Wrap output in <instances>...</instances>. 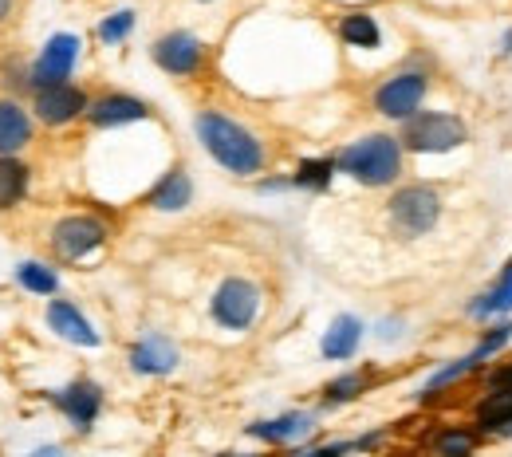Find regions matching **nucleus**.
Here are the masks:
<instances>
[{
    "instance_id": "30",
    "label": "nucleus",
    "mask_w": 512,
    "mask_h": 457,
    "mask_svg": "<svg viewBox=\"0 0 512 457\" xmlns=\"http://www.w3.org/2000/svg\"><path fill=\"white\" fill-rule=\"evenodd\" d=\"M497 387H512V367H501L489 375V391H497Z\"/></svg>"
},
{
    "instance_id": "31",
    "label": "nucleus",
    "mask_w": 512,
    "mask_h": 457,
    "mask_svg": "<svg viewBox=\"0 0 512 457\" xmlns=\"http://www.w3.org/2000/svg\"><path fill=\"white\" fill-rule=\"evenodd\" d=\"M12 12H16V0H0V24L12 20Z\"/></svg>"
},
{
    "instance_id": "28",
    "label": "nucleus",
    "mask_w": 512,
    "mask_h": 457,
    "mask_svg": "<svg viewBox=\"0 0 512 457\" xmlns=\"http://www.w3.org/2000/svg\"><path fill=\"white\" fill-rule=\"evenodd\" d=\"M434 450H438V454H449V457L473 454V450H477V430H461V426H453V430H446V434L434 438Z\"/></svg>"
},
{
    "instance_id": "32",
    "label": "nucleus",
    "mask_w": 512,
    "mask_h": 457,
    "mask_svg": "<svg viewBox=\"0 0 512 457\" xmlns=\"http://www.w3.org/2000/svg\"><path fill=\"white\" fill-rule=\"evenodd\" d=\"M501 52H505V56H512V28L501 36Z\"/></svg>"
},
{
    "instance_id": "33",
    "label": "nucleus",
    "mask_w": 512,
    "mask_h": 457,
    "mask_svg": "<svg viewBox=\"0 0 512 457\" xmlns=\"http://www.w3.org/2000/svg\"><path fill=\"white\" fill-rule=\"evenodd\" d=\"M201 4H209V0H201Z\"/></svg>"
},
{
    "instance_id": "9",
    "label": "nucleus",
    "mask_w": 512,
    "mask_h": 457,
    "mask_svg": "<svg viewBox=\"0 0 512 457\" xmlns=\"http://www.w3.org/2000/svg\"><path fill=\"white\" fill-rule=\"evenodd\" d=\"M150 60L158 71H166L174 79H193L205 67V44L186 28H174V32H162L150 44Z\"/></svg>"
},
{
    "instance_id": "4",
    "label": "nucleus",
    "mask_w": 512,
    "mask_h": 457,
    "mask_svg": "<svg viewBox=\"0 0 512 457\" xmlns=\"http://www.w3.org/2000/svg\"><path fill=\"white\" fill-rule=\"evenodd\" d=\"M398 138L410 154H449L469 142V123L453 111H418L402 123Z\"/></svg>"
},
{
    "instance_id": "3",
    "label": "nucleus",
    "mask_w": 512,
    "mask_h": 457,
    "mask_svg": "<svg viewBox=\"0 0 512 457\" xmlns=\"http://www.w3.org/2000/svg\"><path fill=\"white\" fill-rule=\"evenodd\" d=\"M386 221H390V233L402 237V241H418L426 237L430 229H438L442 221V194L426 182H410L402 190H394L386 201Z\"/></svg>"
},
{
    "instance_id": "6",
    "label": "nucleus",
    "mask_w": 512,
    "mask_h": 457,
    "mask_svg": "<svg viewBox=\"0 0 512 457\" xmlns=\"http://www.w3.org/2000/svg\"><path fill=\"white\" fill-rule=\"evenodd\" d=\"M509 343H512V324H509V320H505V324H497V320H493V327H489V331H485V335L473 343V351H469V355L449 359L446 367H438V371H434V375H430V379L418 387V398H422V402H426V398H438V394L449 391L453 383H461L465 375H473L477 367H485L489 359H497V355H501Z\"/></svg>"
},
{
    "instance_id": "26",
    "label": "nucleus",
    "mask_w": 512,
    "mask_h": 457,
    "mask_svg": "<svg viewBox=\"0 0 512 457\" xmlns=\"http://www.w3.org/2000/svg\"><path fill=\"white\" fill-rule=\"evenodd\" d=\"M367 387H371V375H367V371H343V375H335V379L323 387V406L355 402L359 394H367Z\"/></svg>"
},
{
    "instance_id": "10",
    "label": "nucleus",
    "mask_w": 512,
    "mask_h": 457,
    "mask_svg": "<svg viewBox=\"0 0 512 457\" xmlns=\"http://www.w3.org/2000/svg\"><path fill=\"white\" fill-rule=\"evenodd\" d=\"M79 52H83V40H79L75 32H56V36H48L44 48H40V56L28 67L32 91H36V87H52V83H67L75 64H79Z\"/></svg>"
},
{
    "instance_id": "29",
    "label": "nucleus",
    "mask_w": 512,
    "mask_h": 457,
    "mask_svg": "<svg viewBox=\"0 0 512 457\" xmlns=\"http://www.w3.org/2000/svg\"><path fill=\"white\" fill-rule=\"evenodd\" d=\"M375 335H379L383 343H394V339L402 335V320H394V316H390V320H383V324L375 327Z\"/></svg>"
},
{
    "instance_id": "12",
    "label": "nucleus",
    "mask_w": 512,
    "mask_h": 457,
    "mask_svg": "<svg viewBox=\"0 0 512 457\" xmlns=\"http://www.w3.org/2000/svg\"><path fill=\"white\" fill-rule=\"evenodd\" d=\"M48 398H52V406L67 418V426L79 430V434H87L99 422V414H103V387L95 379H87V375L71 379L67 387L52 391Z\"/></svg>"
},
{
    "instance_id": "27",
    "label": "nucleus",
    "mask_w": 512,
    "mask_h": 457,
    "mask_svg": "<svg viewBox=\"0 0 512 457\" xmlns=\"http://www.w3.org/2000/svg\"><path fill=\"white\" fill-rule=\"evenodd\" d=\"M134 24H138V12H134V8H119V12H111V16L99 20L95 36H99V44L115 48V44H123L130 32H134Z\"/></svg>"
},
{
    "instance_id": "17",
    "label": "nucleus",
    "mask_w": 512,
    "mask_h": 457,
    "mask_svg": "<svg viewBox=\"0 0 512 457\" xmlns=\"http://www.w3.org/2000/svg\"><path fill=\"white\" fill-rule=\"evenodd\" d=\"M363 335H367V324H363L359 316L343 312V316H335V320L327 324V331H323L320 355L327 359V363H347V359H355V355H359Z\"/></svg>"
},
{
    "instance_id": "2",
    "label": "nucleus",
    "mask_w": 512,
    "mask_h": 457,
    "mask_svg": "<svg viewBox=\"0 0 512 457\" xmlns=\"http://www.w3.org/2000/svg\"><path fill=\"white\" fill-rule=\"evenodd\" d=\"M402 166H406V146L398 134H363L355 142H347L339 154H335V170L347 174L351 182L367 186V190H386L402 178Z\"/></svg>"
},
{
    "instance_id": "15",
    "label": "nucleus",
    "mask_w": 512,
    "mask_h": 457,
    "mask_svg": "<svg viewBox=\"0 0 512 457\" xmlns=\"http://www.w3.org/2000/svg\"><path fill=\"white\" fill-rule=\"evenodd\" d=\"M308 434H316V414L312 410H288L276 418H260L249 426V438H260L268 446H308Z\"/></svg>"
},
{
    "instance_id": "5",
    "label": "nucleus",
    "mask_w": 512,
    "mask_h": 457,
    "mask_svg": "<svg viewBox=\"0 0 512 457\" xmlns=\"http://www.w3.org/2000/svg\"><path fill=\"white\" fill-rule=\"evenodd\" d=\"M426 95H430V71H422V67H398L394 75H386L383 83L375 87L371 107L383 119H390V123H406V119H414L422 111Z\"/></svg>"
},
{
    "instance_id": "8",
    "label": "nucleus",
    "mask_w": 512,
    "mask_h": 457,
    "mask_svg": "<svg viewBox=\"0 0 512 457\" xmlns=\"http://www.w3.org/2000/svg\"><path fill=\"white\" fill-rule=\"evenodd\" d=\"M260 304H264V292L260 284L249 276H225L209 300V316L213 324L225 327V331H249L260 316Z\"/></svg>"
},
{
    "instance_id": "25",
    "label": "nucleus",
    "mask_w": 512,
    "mask_h": 457,
    "mask_svg": "<svg viewBox=\"0 0 512 457\" xmlns=\"http://www.w3.org/2000/svg\"><path fill=\"white\" fill-rule=\"evenodd\" d=\"M335 158H304L292 174V190H312V194H323L335 178Z\"/></svg>"
},
{
    "instance_id": "1",
    "label": "nucleus",
    "mask_w": 512,
    "mask_h": 457,
    "mask_svg": "<svg viewBox=\"0 0 512 457\" xmlns=\"http://www.w3.org/2000/svg\"><path fill=\"white\" fill-rule=\"evenodd\" d=\"M193 131H197V142L205 146V154L233 178H253L268 166V146L260 142V134L213 107L193 115Z\"/></svg>"
},
{
    "instance_id": "14",
    "label": "nucleus",
    "mask_w": 512,
    "mask_h": 457,
    "mask_svg": "<svg viewBox=\"0 0 512 457\" xmlns=\"http://www.w3.org/2000/svg\"><path fill=\"white\" fill-rule=\"evenodd\" d=\"M127 363H130V371L142 375V379H162V375L178 371L182 351H178V343H174L170 335H162V331H146V335L130 347Z\"/></svg>"
},
{
    "instance_id": "7",
    "label": "nucleus",
    "mask_w": 512,
    "mask_h": 457,
    "mask_svg": "<svg viewBox=\"0 0 512 457\" xmlns=\"http://www.w3.org/2000/svg\"><path fill=\"white\" fill-rule=\"evenodd\" d=\"M107 241H111V225L103 217H95V213H67V217H60L52 225V233H48L52 253L67 264H79L87 261V257H95Z\"/></svg>"
},
{
    "instance_id": "19",
    "label": "nucleus",
    "mask_w": 512,
    "mask_h": 457,
    "mask_svg": "<svg viewBox=\"0 0 512 457\" xmlns=\"http://www.w3.org/2000/svg\"><path fill=\"white\" fill-rule=\"evenodd\" d=\"M509 312H512V261L501 268V276H497V284L489 292H481L477 300H469L465 316L469 320H481V324H493V320H501Z\"/></svg>"
},
{
    "instance_id": "20",
    "label": "nucleus",
    "mask_w": 512,
    "mask_h": 457,
    "mask_svg": "<svg viewBox=\"0 0 512 457\" xmlns=\"http://www.w3.org/2000/svg\"><path fill=\"white\" fill-rule=\"evenodd\" d=\"M36 134L32 115L16 99H0V154H20Z\"/></svg>"
},
{
    "instance_id": "21",
    "label": "nucleus",
    "mask_w": 512,
    "mask_h": 457,
    "mask_svg": "<svg viewBox=\"0 0 512 457\" xmlns=\"http://www.w3.org/2000/svg\"><path fill=\"white\" fill-rule=\"evenodd\" d=\"M477 434H493V438L512 434V387H497L477 402Z\"/></svg>"
},
{
    "instance_id": "18",
    "label": "nucleus",
    "mask_w": 512,
    "mask_h": 457,
    "mask_svg": "<svg viewBox=\"0 0 512 457\" xmlns=\"http://www.w3.org/2000/svg\"><path fill=\"white\" fill-rule=\"evenodd\" d=\"M190 201H193V182L182 166L166 170V174L150 186V194H146V205L158 209V213H182V209H190Z\"/></svg>"
},
{
    "instance_id": "16",
    "label": "nucleus",
    "mask_w": 512,
    "mask_h": 457,
    "mask_svg": "<svg viewBox=\"0 0 512 457\" xmlns=\"http://www.w3.org/2000/svg\"><path fill=\"white\" fill-rule=\"evenodd\" d=\"M48 327L64 339V343H75V347H99L103 335L95 331V324L71 304V300H48V312H44Z\"/></svg>"
},
{
    "instance_id": "23",
    "label": "nucleus",
    "mask_w": 512,
    "mask_h": 457,
    "mask_svg": "<svg viewBox=\"0 0 512 457\" xmlns=\"http://www.w3.org/2000/svg\"><path fill=\"white\" fill-rule=\"evenodd\" d=\"M32 186V170L28 162H20L16 154H0V213L16 209Z\"/></svg>"
},
{
    "instance_id": "11",
    "label": "nucleus",
    "mask_w": 512,
    "mask_h": 457,
    "mask_svg": "<svg viewBox=\"0 0 512 457\" xmlns=\"http://www.w3.org/2000/svg\"><path fill=\"white\" fill-rule=\"evenodd\" d=\"M87 91L75 83H52V87H36L32 91V115L44 127H71L75 119H87Z\"/></svg>"
},
{
    "instance_id": "13",
    "label": "nucleus",
    "mask_w": 512,
    "mask_h": 457,
    "mask_svg": "<svg viewBox=\"0 0 512 457\" xmlns=\"http://www.w3.org/2000/svg\"><path fill=\"white\" fill-rule=\"evenodd\" d=\"M150 115H154L150 103L138 95H127V91H107V95L91 99V107H87V123L95 131H119L130 123H146Z\"/></svg>"
},
{
    "instance_id": "24",
    "label": "nucleus",
    "mask_w": 512,
    "mask_h": 457,
    "mask_svg": "<svg viewBox=\"0 0 512 457\" xmlns=\"http://www.w3.org/2000/svg\"><path fill=\"white\" fill-rule=\"evenodd\" d=\"M16 284L32 296H56L60 292V276L56 268L44 261H20L16 264Z\"/></svg>"
},
{
    "instance_id": "22",
    "label": "nucleus",
    "mask_w": 512,
    "mask_h": 457,
    "mask_svg": "<svg viewBox=\"0 0 512 457\" xmlns=\"http://www.w3.org/2000/svg\"><path fill=\"white\" fill-rule=\"evenodd\" d=\"M335 32H339V40L347 48H363V52L383 48V28H379V20L371 12H343Z\"/></svg>"
}]
</instances>
